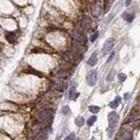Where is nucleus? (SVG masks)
I'll return each mask as SVG.
<instances>
[{"label":"nucleus","mask_w":140,"mask_h":140,"mask_svg":"<svg viewBox=\"0 0 140 140\" xmlns=\"http://www.w3.org/2000/svg\"><path fill=\"white\" fill-rule=\"evenodd\" d=\"M52 87H53V89L59 90V91H62L64 89L63 82H61V81H53V82H52Z\"/></svg>","instance_id":"0eeeda50"},{"label":"nucleus","mask_w":140,"mask_h":140,"mask_svg":"<svg viewBox=\"0 0 140 140\" xmlns=\"http://www.w3.org/2000/svg\"><path fill=\"white\" fill-rule=\"evenodd\" d=\"M96 62H97V53H92V55L90 56V58L89 60V61H88V63H89L90 66H95V64H96Z\"/></svg>","instance_id":"9d476101"},{"label":"nucleus","mask_w":140,"mask_h":140,"mask_svg":"<svg viewBox=\"0 0 140 140\" xmlns=\"http://www.w3.org/2000/svg\"><path fill=\"white\" fill-rule=\"evenodd\" d=\"M122 18L125 20V21L127 22H129V23H131L133 21V19H134V15L133 14H131V13H128V12H123V15H122Z\"/></svg>","instance_id":"1a4fd4ad"},{"label":"nucleus","mask_w":140,"mask_h":140,"mask_svg":"<svg viewBox=\"0 0 140 140\" xmlns=\"http://www.w3.org/2000/svg\"><path fill=\"white\" fill-rule=\"evenodd\" d=\"M90 24H91V21H90L89 18L87 16H84L83 19H82L81 21V26L82 29H84V30L89 29V27L90 26Z\"/></svg>","instance_id":"423d86ee"},{"label":"nucleus","mask_w":140,"mask_h":140,"mask_svg":"<svg viewBox=\"0 0 140 140\" xmlns=\"http://www.w3.org/2000/svg\"><path fill=\"white\" fill-rule=\"evenodd\" d=\"M132 137V131H127L123 135V139H131Z\"/></svg>","instance_id":"6ab92c4d"},{"label":"nucleus","mask_w":140,"mask_h":140,"mask_svg":"<svg viewBox=\"0 0 140 140\" xmlns=\"http://www.w3.org/2000/svg\"><path fill=\"white\" fill-rule=\"evenodd\" d=\"M74 138H76V135H74V133H71L68 137H66L67 140H68V139H74Z\"/></svg>","instance_id":"4be33fe9"},{"label":"nucleus","mask_w":140,"mask_h":140,"mask_svg":"<svg viewBox=\"0 0 140 140\" xmlns=\"http://www.w3.org/2000/svg\"><path fill=\"white\" fill-rule=\"evenodd\" d=\"M98 35H99V33L95 32L94 34L91 36V38H90V41H91V42H94V41H95V40L98 38Z\"/></svg>","instance_id":"412c9836"},{"label":"nucleus","mask_w":140,"mask_h":140,"mask_svg":"<svg viewBox=\"0 0 140 140\" xmlns=\"http://www.w3.org/2000/svg\"><path fill=\"white\" fill-rule=\"evenodd\" d=\"M96 116H90V117L88 119V121H87V123H88V125L89 126H92L93 124H94V123L95 121H96Z\"/></svg>","instance_id":"f3484780"},{"label":"nucleus","mask_w":140,"mask_h":140,"mask_svg":"<svg viewBox=\"0 0 140 140\" xmlns=\"http://www.w3.org/2000/svg\"><path fill=\"white\" fill-rule=\"evenodd\" d=\"M68 96L71 100H76V98L79 96V93H77L76 91V89H74V88H72V89L69 90Z\"/></svg>","instance_id":"9b49d317"},{"label":"nucleus","mask_w":140,"mask_h":140,"mask_svg":"<svg viewBox=\"0 0 140 140\" xmlns=\"http://www.w3.org/2000/svg\"><path fill=\"white\" fill-rule=\"evenodd\" d=\"M131 1H132V0H125V4H126V6H129L130 4H131Z\"/></svg>","instance_id":"b1692460"},{"label":"nucleus","mask_w":140,"mask_h":140,"mask_svg":"<svg viewBox=\"0 0 140 140\" xmlns=\"http://www.w3.org/2000/svg\"><path fill=\"white\" fill-rule=\"evenodd\" d=\"M89 110H90V112L96 114L100 111V107L95 106V105H91V106H89Z\"/></svg>","instance_id":"dca6fc26"},{"label":"nucleus","mask_w":140,"mask_h":140,"mask_svg":"<svg viewBox=\"0 0 140 140\" xmlns=\"http://www.w3.org/2000/svg\"><path fill=\"white\" fill-rule=\"evenodd\" d=\"M16 33L15 32H10V33H7L6 37V40L9 41L10 43H14L15 41H16V39H17V36H16Z\"/></svg>","instance_id":"6e6552de"},{"label":"nucleus","mask_w":140,"mask_h":140,"mask_svg":"<svg viewBox=\"0 0 140 140\" xmlns=\"http://www.w3.org/2000/svg\"><path fill=\"white\" fill-rule=\"evenodd\" d=\"M120 103H121V97L120 96H116L115 98V100L110 103V107L112 108V109H116L119 104H120Z\"/></svg>","instance_id":"f8f14e48"},{"label":"nucleus","mask_w":140,"mask_h":140,"mask_svg":"<svg viewBox=\"0 0 140 140\" xmlns=\"http://www.w3.org/2000/svg\"><path fill=\"white\" fill-rule=\"evenodd\" d=\"M113 46H114V40H112V39H109V40H107V41L104 43L103 47V53L106 54V53H110V51L112 49Z\"/></svg>","instance_id":"39448f33"},{"label":"nucleus","mask_w":140,"mask_h":140,"mask_svg":"<svg viewBox=\"0 0 140 140\" xmlns=\"http://www.w3.org/2000/svg\"><path fill=\"white\" fill-rule=\"evenodd\" d=\"M62 113L64 115H70L71 114V110H70L68 105H65L62 107Z\"/></svg>","instance_id":"2eb2a0df"},{"label":"nucleus","mask_w":140,"mask_h":140,"mask_svg":"<svg viewBox=\"0 0 140 140\" xmlns=\"http://www.w3.org/2000/svg\"><path fill=\"white\" fill-rule=\"evenodd\" d=\"M38 118L39 121L42 124L49 123L53 118V112L52 110H41L40 113L38 114Z\"/></svg>","instance_id":"f257e3e1"},{"label":"nucleus","mask_w":140,"mask_h":140,"mask_svg":"<svg viewBox=\"0 0 140 140\" xmlns=\"http://www.w3.org/2000/svg\"><path fill=\"white\" fill-rule=\"evenodd\" d=\"M68 73H67V71H65V70H61V71H60L58 74H57V78L59 79H67V77H68Z\"/></svg>","instance_id":"ddd939ff"},{"label":"nucleus","mask_w":140,"mask_h":140,"mask_svg":"<svg viewBox=\"0 0 140 140\" xmlns=\"http://www.w3.org/2000/svg\"><path fill=\"white\" fill-rule=\"evenodd\" d=\"M108 119H109V126H110V131H109V136L111 137V135H112L114 130H115V127L116 125L118 123V120H119V116L117 113L116 112H110L109 114V116H108Z\"/></svg>","instance_id":"f03ea898"},{"label":"nucleus","mask_w":140,"mask_h":140,"mask_svg":"<svg viewBox=\"0 0 140 140\" xmlns=\"http://www.w3.org/2000/svg\"><path fill=\"white\" fill-rule=\"evenodd\" d=\"M91 12L94 15H98V13H99V7L97 6H93L91 7Z\"/></svg>","instance_id":"a211bd4d"},{"label":"nucleus","mask_w":140,"mask_h":140,"mask_svg":"<svg viewBox=\"0 0 140 140\" xmlns=\"http://www.w3.org/2000/svg\"><path fill=\"white\" fill-rule=\"evenodd\" d=\"M97 80V72L96 70L93 69L90 70V71L88 73L87 76H86V81L87 83L89 85V86H94Z\"/></svg>","instance_id":"20e7f679"},{"label":"nucleus","mask_w":140,"mask_h":140,"mask_svg":"<svg viewBox=\"0 0 140 140\" xmlns=\"http://www.w3.org/2000/svg\"><path fill=\"white\" fill-rule=\"evenodd\" d=\"M72 37L76 42L81 43L82 45H84L85 43L87 42V38L86 36L84 35V33L81 32L78 29H74L72 31Z\"/></svg>","instance_id":"7ed1b4c3"},{"label":"nucleus","mask_w":140,"mask_h":140,"mask_svg":"<svg viewBox=\"0 0 140 140\" xmlns=\"http://www.w3.org/2000/svg\"><path fill=\"white\" fill-rule=\"evenodd\" d=\"M126 78H127V76H126L125 74L121 73V74H118V79H119V81L122 82L125 81Z\"/></svg>","instance_id":"aec40b11"},{"label":"nucleus","mask_w":140,"mask_h":140,"mask_svg":"<svg viewBox=\"0 0 140 140\" xmlns=\"http://www.w3.org/2000/svg\"><path fill=\"white\" fill-rule=\"evenodd\" d=\"M114 55H115V53H112V54H111V55H110V58L108 59V61H107V62H108V63H109V62H110V61H111V60L113 59Z\"/></svg>","instance_id":"5701e85b"},{"label":"nucleus","mask_w":140,"mask_h":140,"mask_svg":"<svg viewBox=\"0 0 140 140\" xmlns=\"http://www.w3.org/2000/svg\"><path fill=\"white\" fill-rule=\"evenodd\" d=\"M76 124L78 127H82V126H83V124L85 123V119L83 116H78L76 119Z\"/></svg>","instance_id":"4468645a"}]
</instances>
